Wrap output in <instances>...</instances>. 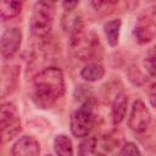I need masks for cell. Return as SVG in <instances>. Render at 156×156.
<instances>
[{
    "instance_id": "9",
    "label": "cell",
    "mask_w": 156,
    "mask_h": 156,
    "mask_svg": "<svg viewBox=\"0 0 156 156\" xmlns=\"http://www.w3.org/2000/svg\"><path fill=\"white\" fill-rule=\"evenodd\" d=\"M12 156H39V143L30 135L21 136L11 149Z\"/></svg>"
},
{
    "instance_id": "12",
    "label": "cell",
    "mask_w": 156,
    "mask_h": 156,
    "mask_svg": "<svg viewBox=\"0 0 156 156\" xmlns=\"http://www.w3.org/2000/svg\"><path fill=\"white\" fill-rule=\"evenodd\" d=\"M105 74L104 67L98 62H90L85 65L80 71V77L87 82H98Z\"/></svg>"
},
{
    "instance_id": "3",
    "label": "cell",
    "mask_w": 156,
    "mask_h": 156,
    "mask_svg": "<svg viewBox=\"0 0 156 156\" xmlns=\"http://www.w3.org/2000/svg\"><path fill=\"white\" fill-rule=\"evenodd\" d=\"M55 17V4L51 1H38L30 17V29L38 39H45L51 32Z\"/></svg>"
},
{
    "instance_id": "16",
    "label": "cell",
    "mask_w": 156,
    "mask_h": 156,
    "mask_svg": "<svg viewBox=\"0 0 156 156\" xmlns=\"http://www.w3.org/2000/svg\"><path fill=\"white\" fill-rule=\"evenodd\" d=\"M96 144H98V139L95 136H88L85 138L77 149V155L78 156H90L94 154L95 149H96Z\"/></svg>"
},
{
    "instance_id": "6",
    "label": "cell",
    "mask_w": 156,
    "mask_h": 156,
    "mask_svg": "<svg viewBox=\"0 0 156 156\" xmlns=\"http://www.w3.org/2000/svg\"><path fill=\"white\" fill-rule=\"evenodd\" d=\"M0 127L2 143L12 140L21 132V119L17 116L16 106L12 102L2 104L0 113Z\"/></svg>"
},
{
    "instance_id": "19",
    "label": "cell",
    "mask_w": 156,
    "mask_h": 156,
    "mask_svg": "<svg viewBox=\"0 0 156 156\" xmlns=\"http://www.w3.org/2000/svg\"><path fill=\"white\" fill-rule=\"evenodd\" d=\"M147 95H149V101L150 104L156 108V82L152 83L147 88Z\"/></svg>"
},
{
    "instance_id": "18",
    "label": "cell",
    "mask_w": 156,
    "mask_h": 156,
    "mask_svg": "<svg viewBox=\"0 0 156 156\" xmlns=\"http://www.w3.org/2000/svg\"><path fill=\"white\" fill-rule=\"evenodd\" d=\"M145 68L151 76L156 77V57H149L145 61Z\"/></svg>"
},
{
    "instance_id": "13",
    "label": "cell",
    "mask_w": 156,
    "mask_h": 156,
    "mask_svg": "<svg viewBox=\"0 0 156 156\" xmlns=\"http://www.w3.org/2000/svg\"><path fill=\"white\" fill-rule=\"evenodd\" d=\"M121 26H122V22H121L119 18L111 20V21H108V22H106V23L104 24V32H105L107 43H108L111 46H116V45L118 44Z\"/></svg>"
},
{
    "instance_id": "10",
    "label": "cell",
    "mask_w": 156,
    "mask_h": 156,
    "mask_svg": "<svg viewBox=\"0 0 156 156\" xmlns=\"http://www.w3.org/2000/svg\"><path fill=\"white\" fill-rule=\"evenodd\" d=\"M127 107H128V98L126 94L119 93L116 95L113 102H112V108H111V117L113 124H119L127 113Z\"/></svg>"
},
{
    "instance_id": "4",
    "label": "cell",
    "mask_w": 156,
    "mask_h": 156,
    "mask_svg": "<svg viewBox=\"0 0 156 156\" xmlns=\"http://www.w3.org/2000/svg\"><path fill=\"white\" fill-rule=\"evenodd\" d=\"M98 123V115L95 111V105L89 99L76 110L71 116V132L74 136L82 138L90 134Z\"/></svg>"
},
{
    "instance_id": "11",
    "label": "cell",
    "mask_w": 156,
    "mask_h": 156,
    "mask_svg": "<svg viewBox=\"0 0 156 156\" xmlns=\"http://www.w3.org/2000/svg\"><path fill=\"white\" fill-rule=\"evenodd\" d=\"M1 96L5 98L7 94H10L17 82L18 78V69L17 67H4L2 74H1Z\"/></svg>"
},
{
    "instance_id": "20",
    "label": "cell",
    "mask_w": 156,
    "mask_h": 156,
    "mask_svg": "<svg viewBox=\"0 0 156 156\" xmlns=\"http://www.w3.org/2000/svg\"><path fill=\"white\" fill-rule=\"evenodd\" d=\"M77 5H78V1H63V2H62V6H63L65 10H67V11H73Z\"/></svg>"
},
{
    "instance_id": "14",
    "label": "cell",
    "mask_w": 156,
    "mask_h": 156,
    "mask_svg": "<svg viewBox=\"0 0 156 156\" xmlns=\"http://www.w3.org/2000/svg\"><path fill=\"white\" fill-rule=\"evenodd\" d=\"M54 150L57 156H73L72 140L65 134L56 135L54 139Z\"/></svg>"
},
{
    "instance_id": "2",
    "label": "cell",
    "mask_w": 156,
    "mask_h": 156,
    "mask_svg": "<svg viewBox=\"0 0 156 156\" xmlns=\"http://www.w3.org/2000/svg\"><path fill=\"white\" fill-rule=\"evenodd\" d=\"M69 48L74 55L83 61H90L98 57L101 50L99 38L93 32H85L84 27L71 33Z\"/></svg>"
},
{
    "instance_id": "22",
    "label": "cell",
    "mask_w": 156,
    "mask_h": 156,
    "mask_svg": "<svg viewBox=\"0 0 156 156\" xmlns=\"http://www.w3.org/2000/svg\"><path fill=\"white\" fill-rule=\"evenodd\" d=\"M46 156H51V155H46Z\"/></svg>"
},
{
    "instance_id": "8",
    "label": "cell",
    "mask_w": 156,
    "mask_h": 156,
    "mask_svg": "<svg viewBox=\"0 0 156 156\" xmlns=\"http://www.w3.org/2000/svg\"><path fill=\"white\" fill-rule=\"evenodd\" d=\"M22 43V32L18 28H10L6 29L0 40V49L1 56L4 60L11 58L20 49Z\"/></svg>"
},
{
    "instance_id": "15",
    "label": "cell",
    "mask_w": 156,
    "mask_h": 156,
    "mask_svg": "<svg viewBox=\"0 0 156 156\" xmlns=\"http://www.w3.org/2000/svg\"><path fill=\"white\" fill-rule=\"evenodd\" d=\"M22 10V4L20 1H9V0H2L0 4V16L2 21L12 20L17 17L21 13Z\"/></svg>"
},
{
    "instance_id": "7",
    "label": "cell",
    "mask_w": 156,
    "mask_h": 156,
    "mask_svg": "<svg viewBox=\"0 0 156 156\" xmlns=\"http://www.w3.org/2000/svg\"><path fill=\"white\" fill-rule=\"evenodd\" d=\"M150 122H151V115L149 108L145 106V104L141 100H135L132 105L128 118L129 128L135 133H143L147 129Z\"/></svg>"
},
{
    "instance_id": "5",
    "label": "cell",
    "mask_w": 156,
    "mask_h": 156,
    "mask_svg": "<svg viewBox=\"0 0 156 156\" xmlns=\"http://www.w3.org/2000/svg\"><path fill=\"white\" fill-rule=\"evenodd\" d=\"M133 34L140 44H147L156 37V6L145 9L138 17Z\"/></svg>"
},
{
    "instance_id": "1",
    "label": "cell",
    "mask_w": 156,
    "mask_h": 156,
    "mask_svg": "<svg viewBox=\"0 0 156 156\" xmlns=\"http://www.w3.org/2000/svg\"><path fill=\"white\" fill-rule=\"evenodd\" d=\"M65 93L63 73L57 67H46L33 80V100L40 108L51 107Z\"/></svg>"
},
{
    "instance_id": "17",
    "label": "cell",
    "mask_w": 156,
    "mask_h": 156,
    "mask_svg": "<svg viewBox=\"0 0 156 156\" xmlns=\"http://www.w3.org/2000/svg\"><path fill=\"white\" fill-rule=\"evenodd\" d=\"M119 155L121 156H141L139 147L134 143H130V141H128L123 145Z\"/></svg>"
},
{
    "instance_id": "21",
    "label": "cell",
    "mask_w": 156,
    "mask_h": 156,
    "mask_svg": "<svg viewBox=\"0 0 156 156\" xmlns=\"http://www.w3.org/2000/svg\"><path fill=\"white\" fill-rule=\"evenodd\" d=\"M95 156H106V155H104V154H96Z\"/></svg>"
}]
</instances>
